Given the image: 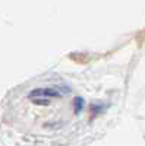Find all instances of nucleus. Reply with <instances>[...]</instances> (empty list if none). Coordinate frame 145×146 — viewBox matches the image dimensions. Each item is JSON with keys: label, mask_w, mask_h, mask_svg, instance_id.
Returning a JSON list of instances; mask_svg holds the SVG:
<instances>
[{"label": "nucleus", "mask_w": 145, "mask_h": 146, "mask_svg": "<svg viewBox=\"0 0 145 146\" xmlns=\"http://www.w3.org/2000/svg\"><path fill=\"white\" fill-rule=\"evenodd\" d=\"M67 94H70L69 88H60V86H48V88H37L29 92L28 100L37 105H48L51 100L63 98Z\"/></svg>", "instance_id": "1"}, {"label": "nucleus", "mask_w": 145, "mask_h": 146, "mask_svg": "<svg viewBox=\"0 0 145 146\" xmlns=\"http://www.w3.org/2000/svg\"><path fill=\"white\" fill-rule=\"evenodd\" d=\"M82 108H84V100L78 96V98H75V101H74V111L78 114Z\"/></svg>", "instance_id": "2"}]
</instances>
